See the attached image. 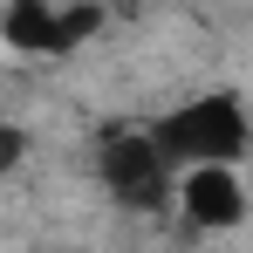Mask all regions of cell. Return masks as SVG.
Here are the masks:
<instances>
[{
  "instance_id": "cell-2",
  "label": "cell",
  "mask_w": 253,
  "mask_h": 253,
  "mask_svg": "<svg viewBox=\"0 0 253 253\" xmlns=\"http://www.w3.org/2000/svg\"><path fill=\"white\" fill-rule=\"evenodd\" d=\"M96 178L124 212H171L178 206V165L158 144V130L117 124L96 137Z\"/></svg>"
},
{
  "instance_id": "cell-4",
  "label": "cell",
  "mask_w": 253,
  "mask_h": 253,
  "mask_svg": "<svg viewBox=\"0 0 253 253\" xmlns=\"http://www.w3.org/2000/svg\"><path fill=\"white\" fill-rule=\"evenodd\" d=\"M171 212L192 233H240L253 219V192L240 178V165H192V171H178V206Z\"/></svg>"
},
{
  "instance_id": "cell-3",
  "label": "cell",
  "mask_w": 253,
  "mask_h": 253,
  "mask_svg": "<svg viewBox=\"0 0 253 253\" xmlns=\"http://www.w3.org/2000/svg\"><path fill=\"white\" fill-rule=\"evenodd\" d=\"M103 28L96 0H7L0 7V42L14 55H69Z\"/></svg>"
},
{
  "instance_id": "cell-1",
  "label": "cell",
  "mask_w": 253,
  "mask_h": 253,
  "mask_svg": "<svg viewBox=\"0 0 253 253\" xmlns=\"http://www.w3.org/2000/svg\"><path fill=\"white\" fill-rule=\"evenodd\" d=\"M151 130H158V144L171 151L178 171H192V165H247V151H253V110L233 89H199V96L171 103Z\"/></svg>"
}]
</instances>
